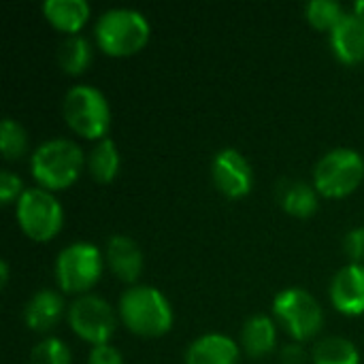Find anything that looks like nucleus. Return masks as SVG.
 Listing matches in <instances>:
<instances>
[{"mask_svg":"<svg viewBox=\"0 0 364 364\" xmlns=\"http://www.w3.org/2000/svg\"><path fill=\"white\" fill-rule=\"evenodd\" d=\"M124 326L141 337H162L173 326V309L166 296L151 286H132L119 299Z\"/></svg>","mask_w":364,"mask_h":364,"instance_id":"f257e3e1","label":"nucleus"},{"mask_svg":"<svg viewBox=\"0 0 364 364\" xmlns=\"http://www.w3.org/2000/svg\"><path fill=\"white\" fill-rule=\"evenodd\" d=\"M83 162L85 158L77 143L68 139H51L34 149L30 171L38 186L51 192L73 186L83 168Z\"/></svg>","mask_w":364,"mask_h":364,"instance_id":"f03ea898","label":"nucleus"},{"mask_svg":"<svg viewBox=\"0 0 364 364\" xmlns=\"http://www.w3.org/2000/svg\"><path fill=\"white\" fill-rule=\"evenodd\" d=\"M98 47L109 55H132L149 41L147 17L128 6L105 11L94 28Z\"/></svg>","mask_w":364,"mask_h":364,"instance_id":"7ed1b4c3","label":"nucleus"},{"mask_svg":"<svg viewBox=\"0 0 364 364\" xmlns=\"http://www.w3.org/2000/svg\"><path fill=\"white\" fill-rule=\"evenodd\" d=\"M66 124L85 139H105L111 124V109L107 96L94 85H75L66 92L62 102Z\"/></svg>","mask_w":364,"mask_h":364,"instance_id":"20e7f679","label":"nucleus"},{"mask_svg":"<svg viewBox=\"0 0 364 364\" xmlns=\"http://www.w3.org/2000/svg\"><path fill=\"white\" fill-rule=\"evenodd\" d=\"M364 177V158L352 147H337L324 154L314 168V188L328 198L352 194Z\"/></svg>","mask_w":364,"mask_h":364,"instance_id":"39448f33","label":"nucleus"},{"mask_svg":"<svg viewBox=\"0 0 364 364\" xmlns=\"http://www.w3.org/2000/svg\"><path fill=\"white\" fill-rule=\"evenodd\" d=\"M15 215L21 230L38 243L53 239L64 220L60 200L45 188H26L17 198Z\"/></svg>","mask_w":364,"mask_h":364,"instance_id":"423d86ee","label":"nucleus"},{"mask_svg":"<svg viewBox=\"0 0 364 364\" xmlns=\"http://www.w3.org/2000/svg\"><path fill=\"white\" fill-rule=\"evenodd\" d=\"M100 273L102 256L92 243H70L55 258V282L68 294H83L100 279Z\"/></svg>","mask_w":364,"mask_h":364,"instance_id":"0eeeda50","label":"nucleus"},{"mask_svg":"<svg viewBox=\"0 0 364 364\" xmlns=\"http://www.w3.org/2000/svg\"><path fill=\"white\" fill-rule=\"evenodd\" d=\"M273 314L296 339H311L322 331L324 311L320 303L303 288H286L273 299Z\"/></svg>","mask_w":364,"mask_h":364,"instance_id":"6e6552de","label":"nucleus"},{"mask_svg":"<svg viewBox=\"0 0 364 364\" xmlns=\"http://www.w3.org/2000/svg\"><path fill=\"white\" fill-rule=\"evenodd\" d=\"M68 324L77 337L96 346H107L115 333V314L111 305L96 294H81L68 307Z\"/></svg>","mask_w":364,"mask_h":364,"instance_id":"1a4fd4ad","label":"nucleus"},{"mask_svg":"<svg viewBox=\"0 0 364 364\" xmlns=\"http://www.w3.org/2000/svg\"><path fill=\"white\" fill-rule=\"evenodd\" d=\"M211 177H213L215 188L228 198H241L250 194L254 186L252 166L247 158L235 147H224L213 156Z\"/></svg>","mask_w":364,"mask_h":364,"instance_id":"9d476101","label":"nucleus"},{"mask_svg":"<svg viewBox=\"0 0 364 364\" xmlns=\"http://www.w3.org/2000/svg\"><path fill=\"white\" fill-rule=\"evenodd\" d=\"M331 303L343 316L364 314V264L341 267L331 282Z\"/></svg>","mask_w":364,"mask_h":364,"instance_id":"9b49d317","label":"nucleus"},{"mask_svg":"<svg viewBox=\"0 0 364 364\" xmlns=\"http://www.w3.org/2000/svg\"><path fill=\"white\" fill-rule=\"evenodd\" d=\"M107 264L113 271V275L126 284H132L139 279L143 271V254L141 247L130 239L128 235H113L107 241L105 247Z\"/></svg>","mask_w":364,"mask_h":364,"instance_id":"f8f14e48","label":"nucleus"},{"mask_svg":"<svg viewBox=\"0 0 364 364\" xmlns=\"http://www.w3.org/2000/svg\"><path fill=\"white\" fill-rule=\"evenodd\" d=\"M331 47L335 55L346 64L364 60V17L358 13H346V17L331 32Z\"/></svg>","mask_w":364,"mask_h":364,"instance_id":"ddd939ff","label":"nucleus"},{"mask_svg":"<svg viewBox=\"0 0 364 364\" xmlns=\"http://www.w3.org/2000/svg\"><path fill=\"white\" fill-rule=\"evenodd\" d=\"M239 346L228 335L209 333L190 343L186 350V364H237Z\"/></svg>","mask_w":364,"mask_h":364,"instance_id":"4468645a","label":"nucleus"},{"mask_svg":"<svg viewBox=\"0 0 364 364\" xmlns=\"http://www.w3.org/2000/svg\"><path fill=\"white\" fill-rule=\"evenodd\" d=\"M64 314V301L58 292L43 288L30 296L23 309L26 326L34 333H47L51 331Z\"/></svg>","mask_w":364,"mask_h":364,"instance_id":"2eb2a0df","label":"nucleus"},{"mask_svg":"<svg viewBox=\"0 0 364 364\" xmlns=\"http://www.w3.org/2000/svg\"><path fill=\"white\" fill-rule=\"evenodd\" d=\"M43 15L58 30L77 34L90 17V4L85 0H45Z\"/></svg>","mask_w":364,"mask_h":364,"instance_id":"dca6fc26","label":"nucleus"},{"mask_svg":"<svg viewBox=\"0 0 364 364\" xmlns=\"http://www.w3.org/2000/svg\"><path fill=\"white\" fill-rule=\"evenodd\" d=\"M277 339L275 324L269 316H252L241 331V343L252 358H262L273 352Z\"/></svg>","mask_w":364,"mask_h":364,"instance_id":"f3484780","label":"nucleus"},{"mask_svg":"<svg viewBox=\"0 0 364 364\" xmlns=\"http://www.w3.org/2000/svg\"><path fill=\"white\" fill-rule=\"evenodd\" d=\"M87 168H90V175L100 183H109L117 177L119 151L113 139L105 136L94 145V149L87 156Z\"/></svg>","mask_w":364,"mask_h":364,"instance_id":"a211bd4d","label":"nucleus"},{"mask_svg":"<svg viewBox=\"0 0 364 364\" xmlns=\"http://www.w3.org/2000/svg\"><path fill=\"white\" fill-rule=\"evenodd\" d=\"M314 364H360L358 348L346 337H326L314 348Z\"/></svg>","mask_w":364,"mask_h":364,"instance_id":"6ab92c4d","label":"nucleus"},{"mask_svg":"<svg viewBox=\"0 0 364 364\" xmlns=\"http://www.w3.org/2000/svg\"><path fill=\"white\" fill-rule=\"evenodd\" d=\"M92 60V47L85 36L81 34H68L60 47H58V62L64 73L68 75H79L87 68Z\"/></svg>","mask_w":364,"mask_h":364,"instance_id":"aec40b11","label":"nucleus"},{"mask_svg":"<svg viewBox=\"0 0 364 364\" xmlns=\"http://www.w3.org/2000/svg\"><path fill=\"white\" fill-rule=\"evenodd\" d=\"M282 207L294 218H309L318 209V190L305 181H292L282 192Z\"/></svg>","mask_w":364,"mask_h":364,"instance_id":"412c9836","label":"nucleus"},{"mask_svg":"<svg viewBox=\"0 0 364 364\" xmlns=\"http://www.w3.org/2000/svg\"><path fill=\"white\" fill-rule=\"evenodd\" d=\"M305 15L318 30L333 32L335 26L346 17V11L337 0H311L305 6Z\"/></svg>","mask_w":364,"mask_h":364,"instance_id":"4be33fe9","label":"nucleus"},{"mask_svg":"<svg viewBox=\"0 0 364 364\" xmlns=\"http://www.w3.org/2000/svg\"><path fill=\"white\" fill-rule=\"evenodd\" d=\"M0 147L6 160H15L26 154L28 149V134L26 130L11 117L2 119L0 126Z\"/></svg>","mask_w":364,"mask_h":364,"instance_id":"5701e85b","label":"nucleus"},{"mask_svg":"<svg viewBox=\"0 0 364 364\" xmlns=\"http://www.w3.org/2000/svg\"><path fill=\"white\" fill-rule=\"evenodd\" d=\"M28 364H70V352L64 341L49 337L43 339L38 346H34Z\"/></svg>","mask_w":364,"mask_h":364,"instance_id":"b1692460","label":"nucleus"},{"mask_svg":"<svg viewBox=\"0 0 364 364\" xmlns=\"http://www.w3.org/2000/svg\"><path fill=\"white\" fill-rule=\"evenodd\" d=\"M343 250H346L348 258H350L354 264H363V260H364V226L352 228V230L346 235Z\"/></svg>","mask_w":364,"mask_h":364,"instance_id":"393cba45","label":"nucleus"},{"mask_svg":"<svg viewBox=\"0 0 364 364\" xmlns=\"http://www.w3.org/2000/svg\"><path fill=\"white\" fill-rule=\"evenodd\" d=\"M21 192H23L21 179L13 171H2L0 173V200H2V205L13 203L15 198L21 196Z\"/></svg>","mask_w":364,"mask_h":364,"instance_id":"a878e982","label":"nucleus"},{"mask_svg":"<svg viewBox=\"0 0 364 364\" xmlns=\"http://www.w3.org/2000/svg\"><path fill=\"white\" fill-rule=\"evenodd\" d=\"M87 364H124V360H122V354L113 346L107 343V346L92 348Z\"/></svg>","mask_w":364,"mask_h":364,"instance_id":"bb28decb","label":"nucleus"},{"mask_svg":"<svg viewBox=\"0 0 364 364\" xmlns=\"http://www.w3.org/2000/svg\"><path fill=\"white\" fill-rule=\"evenodd\" d=\"M301 358H303L301 348L299 346H288L284 350V354H282V364H301L303 363Z\"/></svg>","mask_w":364,"mask_h":364,"instance_id":"cd10ccee","label":"nucleus"},{"mask_svg":"<svg viewBox=\"0 0 364 364\" xmlns=\"http://www.w3.org/2000/svg\"><path fill=\"white\" fill-rule=\"evenodd\" d=\"M6 279H9V267H6V260H0V286L2 288L6 286Z\"/></svg>","mask_w":364,"mask_h":364,"instance_id":"c85d7f7f","label":"nucleus"},{"mask_svg":"<svg viewBox=\"0 0 364 364\" xmlns=\"http://www.w3.org/2000/svg\"><path fill=\"white\" fill-rule=\"evenodd\" d=\"M354 13H358V15H363V17H364V0H358V2H354Z\"/></svg>","mask_w":364,"mask_h":364,"instance_id":"c756f323","label":"nucleus"}]
</instances>
